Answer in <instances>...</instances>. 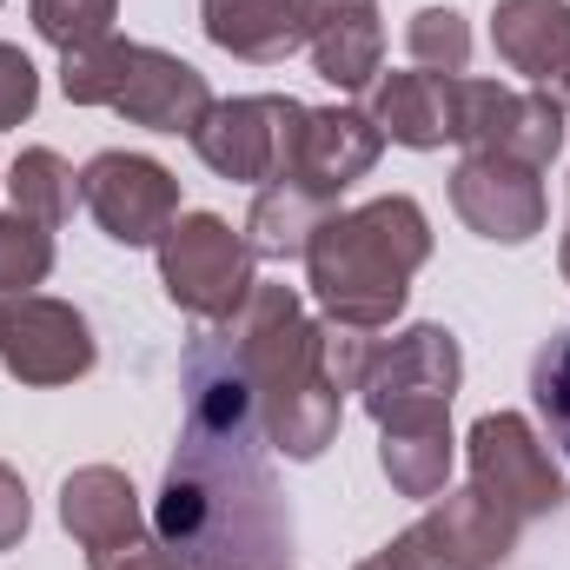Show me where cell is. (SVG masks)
<instances>
[{
	"label": "cell",
	"mask_w": 570,
	"mask_h": 570,
	"mask_svg": "<svg viewBox=\"0 0 570 570\" xmlns=\"http://www.w3.org/2000/svg\"><path fill=\"white\" fill-rule=\"evenodd\" d=\"M358 570H392V564H385V558H372V564H358Z\"/></svg>",
	"instance_id": "f546056e"
},
{
	"label": "cell",
	"mask_w": 570,
	"mask_h": 570,
	"mask_svg": "<svg viewBox=\"0 0 570 570\" xmlns=\"http://www.w3.org/2000/svg\"><path fill=\"white\" fill-rule=\"evenodd\" d=\"M0 318H7V305H0Z\"/></svg>",
	"instance_id": "1f68e13d"
},
{
	"label": "cell",
	"mask_w": 570,
	"mask_h": 570,
	"mask_svg": "<svg viewBox=\"0 0 570 570\" xmlns=\"http://www.w3.org/2000/svg\"><path fill=\"white\" fill-rule=\"evenodd\" d=\"M114 13H120V0H33V27L60 53L87 47V40H107L114 33Z\"/></svg>",
	"instance_id": "d4e9b609"
},
{
	"label": "cell",
	"mask_w": 570,
	"mask_h": 570,
	"mask_svg": "<svg viewBox=\"0 0 570 570\" xmlns=\"http://www.w3.org/2000/svg\"><path fill=\"white\" fill-rule=\"evenodd\" d=\"M372 127L385 140L431 153V146L451 140V73H385L372 87Z\"/></svg>",
	"instance_id": "e0dca14e"
},
{
	"label": "cell",
	"mask_w": 570,
	"mask_h": 570,
	"mask_svg": "<svg viewBox=\"0 0 570 570\" xmlns=\"http://www.w3.org/2000/svg\"><path fill=\"white\" fill-rule=\"evenodd\" d=\"M564 279H570V233H564Z\"/></svg>",
	"instance_id": "4dcf8cb0"
},
{
	"label": "cell",
	"mask_w": 570,
	"mask_h": 570,
	"mask_svg": "<svg viewBox=\"0 0 570 570\" xmlns=\"http://www.w3.org/2000/svg\"><path fill=\"white\" fill-rule=\"evenodd\" d=\"M298 13H305L312 67H318L338 94H365V87L379 80V60H385L379 0H298Z\"/></svg>",
	"instance_id": "9a60e30c"
},
{
	"label": "cell",
	"mask_w": 570,
	"mask_h": 570,
	"mask_svg": "<svg viewBox=\"0 0 570 570\" xmlns=\"http://www.w3.org/2000/svg\"><path fill=\"white\" fill-rule=\"evenodd\" d=\"M325 213H332L325 199H312V193H298V186H285V179L259 186L253 219H246L253 259H305V246H312V233H318Z\"/></svg>",
	"instance_id": "d6986e66"
},
{
	"label": "cell",
	"mask_w": 570,
	"mask_h": 570,
	"mask_svg": "<svg viewBox=\"0 0 570 570\" xmlns=\"http://www.w3.org/2000/svg\"><path fill=\"white\" fill-rule=\"evenodd\" d=\"M159 279L179 312H193L199 325H226L246 292H253V246L219 219V213H179L159 239Z\"/></svg>",
	"instance_id": "277c9868"
},
{
	"label": "cell",
	"mask_w": 570,
	"mask_h": 570,
	"mask_svg": "<svg viewBox=\"0 0 570 570\" xmlns=\"http://www.w3.org/2000/svg\"><path fill=\"white\" fill-rule=\"evenodd\" d=\"M127 67H134V40H87L73 53H60V94L73 107H114L120 87H127Z\"/></svg>",
	"instance_id": "7402d4cb"
},
{
	"label": "cell",
	"mask_w": 570,
	"mask_h": 570,
	"mask_svg": "<svg viewBox=\"0 0 570 570\" xmlns=\"http://www.w3.org/2000/svg\"><path fill=\"white\" fill-rule=\"evenodd\" d=\"M60 518H67V531L80 538V551H87V570L107 564L114 551H127L140 531V491L114 471V464H87V471H73L67 484H60Z\"/></svg>",
	"instance_id": "2e32d148"
},
{
	"label": "cell",
	"mask_w": 570,
	"mask_h": 570,
	"mask_svg": "<svg viewBox=\"0 0 570 570\" xmlns=\"http://www.w3.org/2000/svg\"><path fill=\"white\" fill-rule=\"evenodd\" d=\"M379 146H385V134L372 127V114H358V107H305L279 179L312 193V199H325V206H338V193L379 166Z\"/></svg>",
	"instance_id": "7c38bea8"
},
{
	"label": "cell",
	"mask_w": 570,
	"mask_h": 570,
	"mask_svg": "<svg viewBox=\"0 0 570 570\" xmlns=\"http://www.w3.org/2000/svg\"><path fill=\"white\" fill-rule=\"evenodd\" d=\"M531 405L544 419V438L570 458V325L558 338H544L531 358Z\"/></svg>",
	"instance_id": "603a6c76"
},
{
	"label": "cell",
	"mask_w": 570,
	"mask_h": 570,
	"mask_svg": "<svg viewBox=\"0 0 570 570\" xmlns=\"http://www.w3.org/2000/svg\"><path fill=\"white\" fill-rule=\"evenodd\" d=\"M458 379H464L458 338L444 325H412L405 338L372 352L358 392H365V412L379 419V431H412V425H451Z\"/></svg>",
	"instance_id": "5b68a950"
},
{
	"label": "cell",
	"mask_w": 570,
	"mask_h": 570,
	"mask_svg": "<svg viewBox=\"0 0 570 570\" xmlns=\"http://www.w3.org/2000/svg\"><path fill=\"white\" fill-rule=\"evenodd\" d=\"M518 531H524V524H511L491 498L458 491V498L431 504L425 518H419L405 538H392L379 558L392 570H491L498 558H511Z\"/></svg>",
	"instance_id": "ba28073f"
},
{
	"label": "cell",
	"mask_w": 570,
	"mask_h": 570,
	"mask_svg": "<svg viewBox=\"0 0 570 570\" xmlns=\"http://www.w3.org/2000/svg\"><path fill=\"white\" fill-rule=\"evenodd\" d=\"M114 114H127L134 127L153 134H199V120L213 114V87L199 67H186L179 53H159V47H134V67H127V87L114 100Z\"/></svg>",
	"instance_id": "5bb4252c"
},
{
	"label": "cell",
	"mask_w": 570,
	"mask_h": 570,
	"mask_svg": "<svg viewBox=\"0 0 570 570\" xmlns=\"http://www.w3.org/2000/svg\"><path fill=\"white\" fill-rule=\"evenodd\" d=\"M7 193H13V213L40 219V226L53 233V226H67V219H73L80 179H73V166H67L53 146H27V153L13 159V173H7Z\"/></svg>",
	"instance_id": "ffe728a7"
},
{
	"label": "cell",
	"mask_w": 570,
	"mask_h": 570,
	"mask_svg": "<svg viewBox=\"0 0 570 570\" xmlns=\"http://www.w3.org/2000/svg\"><path fill=\"white\" fill-rule=\"evenodd\" d=\"M94 570H193L179 551H166L159 538H134L127 551H114L107 564H94Z\"/></svg>",
	"instance_id": "f1b7e54d"
},
{
	"label": "cell",
	"mask_w": 570,
	"mask_h": 570,
	"mask_svg": "<svg viewBox=\"0 0 570 570\" xmlns=\"http://www.w3.org/2000/svg\"><path fill=\"white\" fill-rule=\"evenodd\" d=\"M226 338L259 392V425L266 444L312 464L332 438H338V412H345V392L325 379V358H318V325L298 312V292L292 285H253L246 305L226 318Z\"/></svg>",
	"instance_id": "7a4b0ae2"
},
{
	"label": "cell",
	"mask_w": 570,
	"mask_h": 570,
	"mask_svg": "<svg viewBox=\"0 0 570 570\" xmlns=\"http://www.w3.org/2000/svg\"><path fill=\"white\" fill-rule=\"evenodd\" d=\"M266 451L259 392L226 325H213L186 352V431L153 504L159 544L193 570H279L292 551V504Z\"/></svg>",
	"instance_id": "6da1fadb"
},
{
	"label": "cell",
	"mask_w": 570,
	"mask_h": 570,
	"mask_svg": "<svg viewBox=\"0 0 570 570\" xmlns=\"http://www.w3.org/2000/svg\"><path fill=\"white\" fill-rule=\"evenodd\" d=\"M471 491L491 498L511 524H531L564 504V478L551 471V451L518 412H484L471 425Z\"/></svg>",
	"instance_id": "52a82bcc"
},
{
	"label": "cell",
	"mask_w": 570,
	"mask_h": 570,
	"mask_svg": "<svg viewBox=\"0 0 570 570\" xmlns=\"http://www.w3.org/2000/svg\"><path fill=\"white\" fill-rule=\"evenodd\" d=\"M451 206L478 239H498V246H524L531 233H544L538 166L504 159V153H464L451 173Z\"/></svg>",
	"instance_id": "30bf717a"
},
{
	"label": "cell",
	"mask_w": 570,
	"mask_h": 570,
	"mask_svg": "<svg viewBox=\"0 0 570 570\" xmlns=\"http://www.w3.org/2000/svg\"><path fill=\"white\" fill-rule=\"evenodd\" d=\"M80 206L120 246H159L179 219V179L146 153H100L80 173Z\"/></svg>",
	"instance_id": "9c48e42d"
},
{
	"label": "cell",
	"mask_w": 570,
	"mask_h": 570,
	"mask_svg": "<svg viewBox=\"0 0 570 570\" xmlns=\"http://www.w3.org/2000/svg\"><path fill=\"white\" fill-rule=\"evenodd\" d=\"M298 120L305 107L285 100V94H246V100H213V114L199 120L193 153L219 173V179H239V186H273L292 159L298 140Z\"/></svg>",
	"instance_id": "8992f818"
},
{
	"label": "cell",
	"mask_w": 570,
	"mask_h": 570,
	"mask_svg": "<svg viewBox=\"0 0 570 570\" xmlns=\"http://www.w3.org/2000/svg\"><path fill=\"white\" fill-rule=\"evenodd\" d=\"M33 100H40V73H33V60H27L20 47L0 40V127H20V120L33 114Z\"/></svg>",
	"instance_id": "4316f807"
},
{
	"label": "cell",
	"mask_w": 570,
	"mask_h": 570,
	"mask_svg": "<svg viewBox=\"0 0 570 570\" xmlns=\"http://www.w3.org/2000/svg\"><path fill=\"white\" fill-rule=\"evenodd\" d=\"M206 40L239 60H285L305 47L298 0H206Z\"/></svg>",
	"instance_id": "ac0fdd59"
},
{
	"label": "cell",
	"mask_w": 570,
	"mask_h": 570,
	"mask_svg": "<svg viewBox=\"0 0 570 570\" xmlns=\"http://www.w3.org/2000/svg\"><path fill=\"white\" fill-rule=\"evenodd\" d=\"M405 47H412V60H419L425 73H464V60H471V27H464L451 7H425V13H412Z\"/></svg>",
	"instance_id": "484cf974"
},
{
	"label": "cell",
	"mask_w": 570,
	"mask_h": 570,
	"mask_svg": "<svg viewBox=\"0 0 570 570\" xmlns=\"http://www.w3.org/2000/svg\"><path fill=\"white\" fill-rule=\"evenodd\" d=\"M53 273V239L40 219L27 213H0V292H33V285Z\"/></svg>",
	"instance_id": "cb8c5ba5"
},
{
	"label": "cell",
	"mask_w": 570,
	"mask_h": 570,
	"mask_svg": "<svg viewBox=\"0 0 570 570\" xmlns=\"http://www.w3.org/2000/svg\"><path fill=\"white\" fill-rule=\"evenodd\" d=\"M379 464L392 478V491L405 498H438L451 478V425H412V431H385Z\"/></svg>",
	"instance_id": "44dd1931"
},
{
	"label": "cell",
	"mask_w": 570,
	"mask_h": 570,
	"mask_svg": "<svg viewBox=\"0 0 570 570\" xmlns=\"http://www.w3.org/2000/svg\"><path fill=\"white\" fill-rule=\"evenodd\" d=\"M431 259V226L419 199L385 193L372 206L352 213H325L312 246H305V273L312 298L325 305L332 325H358V332H385L405 312L412 273Z\"/></svg>",
	"instance_id": "3957f363"
},
{
	"label": "cell",
	"mask_w": 570,
	"mask_h": 570,
	"mask_svg": "<svg viewBox=\"0 0 570 570\" xmlns=\"http://www.w3.org/2000/svg\"><path fill=\"white\" fill-rule=\"evenodd\" d=\"M20 538H27V484H20V471L0 464V551H13Z\"/></svg>",
	"instance_id": "83f0119b"
},
{
	"label": "cell",
	"mask_w": 570,
	"mask_h": 570,
	"mask_svg": "<svg viewBox=\"0 0 570 570\" xmlns=\"http://www.w3.org/2000/svg\"><path fill=\"white\" fill-rule=\"evenodd\" d=\"M491 40L504 67L531 80V94L570 107V0H498Z\"/></svg>",
	"instance_id": "4fadbf2b"
},
{
	"label": "cell",
	"mask_w": 570,
	"mask_h": 570,
	"mask_svg": "<svg viewBox=\"0 0 570 570\" xmlns=\"http://www.w3.org/2000/svg\"><path fill=\"white\" fill-rule=\"evenodd\" d=\"M0 358L20 385H73L94 372V332L73 305L27 292L0 318Z\"/></svg>",
	"instance_id": "8fae6325"
}]
</instances>
